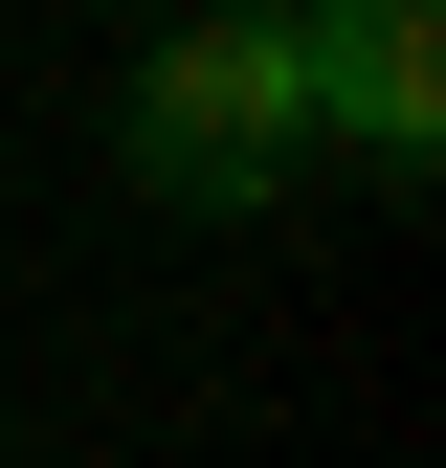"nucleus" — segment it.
I'll list each match as a JSON object with an SVG mask.
<instances>
[{
    "label": "nucleus",
    "instance_id": "nucleus-1",
    "mask_svg": "<svg viewBox=\"0 0 446 468\" xmlns=\"http://www.w3.org/2000/svg\"><path fill=\"white\" fill-rule=\"evenodd\" d=\"M313 156V90H291V23H246V0H201L179 45H134V179L246 223L268 179Z\"/></svg>",
    "mask_w": 446,
    "mask_h": 468
},
{
    "label": "nucleus",
    "instance_id": "nucleus-2",
    "mask_svg": "<svg viewBox=\"0 0 446 468\" xmlns=\"http://www.w3.org/2000/svg\"><path fill=\"white\" fill-rule=\"evenodd\" d=\"M291 90H313L357 156H424V112H446V0H291Z\"/></svg>",
    "mask_w": 446,
    "mask_h": 468
},
{
    "label": "nucleus",
    "instance_id": "nucleus-3",
    "mask_svg": "<svg viewBox=\"0 0 446 468\" xmlns=\"http://www.w3.org/2000/svg\"><path fill=\"white\" fill-rule=\"evenodd\" d=\"M246 23H291V0H246Z\"/></svg>",
    "mask_w": 446,
    "mask_h": 468
}]
</instances>
